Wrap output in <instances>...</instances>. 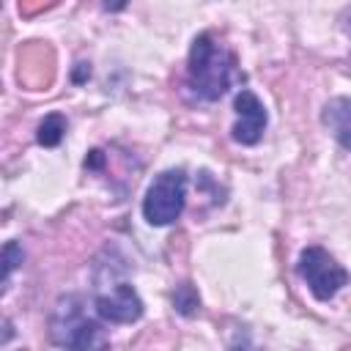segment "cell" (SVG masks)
I'll return each instance as SVG.
<instances>
[{"label":"cell","mask_w":351,"mask_h":351,"mask_svg":"<svg viewBox=\"0 0 351 351\" xmlns=\"http://www.w3.org/2000/svg\"><path fill=\"white\" fill-rule=\"evenodd\" d=\"M296 274L304 280V285L318 302L335 299L337 291L348 282V271L324 247H304L296 261Z\"/></svg>","instance_id":"obj_4"},{"label":"cell","mask_w":351,"mask_h":351,"mask_svg":"<svg viewBox=\"0 0 351 351\" xmlns=\"http://www.w3.org/2000/svg\"><path fill=\"white\" fill-rule=\"evenodd\" d=\"M71 80H74L77 85L88 82V80H90V63H77L74 71H71Z\"/></svg>","instance_id":"obj_12"},{"label":"cell","mask_w":351,"mask_h":351,"mask_svg":"<svg viewBox=\"0 0 351 351\" xmlns=\"http://www.w3.org/2000/svg\"><path fill=\"white\" fill-rule=\"evenodd\" d=\"M126 3H129V0H104V11H112V14H115V11H123Z\"/></svg>","instance_id":"obj_13"},{"label":"cell","mask_w":351,"mask_h":351,"mask_svg":"<svg viewBox=\"0 0 351 351\" xmlns=\"http://www.w3.org/2000/svg\"><path fill=\"white\" fill-rule=\"evenodd\" d=\"M233 110H236V115H239V121H236L233 129H230L233 140H236L239 145H255V143L263 137V129H266V123H269V115H266L263 101H261L252 90L241 88V90L236 93V99H233Z\"/></svg>","instance_id":"obj_5"},{"label":"cell","mask_w":351,"mask_h":351,"mask_svg":"<svg viewBox=\"0 0 351 351\" xmlns=\"http://www.w3.org/2000/svg\"><path fill=\"white\" fill-rule=\"evenodd\" d=\"M233 80V55L214 41L211 33L195 36L186 58V82L195 96L217 101L228 93Z\"/></svg>","instance_id":"obj_1"},{"label":"cell","mask_w":351,"mask_h":351,"mask_svg":"<svg viewBox=\"0 0 351 351\" xmlns=\"http://www.w3.org/2000/svg\"><path fill=\"white\" fill-rule=\"evenodd\" d=\"M104 159H107V156H104L101 148H90L88 156H85V167H88V170H101V167H104Z\"/></svg>","instance_id":"obj_11"},{"label":"cell","mask_w":351,"mask_h":351,"mask_svg":"<svg viewBox=\"0 0 351 351\" xmlns=\"http://www.w3.org/2000/svg\"><path fill=\"white\" fill-rule=\"evenodd\" d=\"M321 121L324 126L332 132V137L351 151V96H335L324 104L321 110Z\"/></svg>","instance_id":"obj_7"},{"label":"cell","mask_w":351,"mask_h":351,"mask_svg":"<svg viewBox=\"0 0 351 351\" xmlns=\"http://www.w3.org/2000/svg\"><path fill=\"white\" fill-rule=\"evenodd\" d=\"M22 261H25V250H22V244H16V241H5V247H3V291L8 288V280H11L14 269H16Z\"/></svg>","instance_id":"obj_10"},{"label":"cell","mask_w":351,"mask_h":351,"mask_svg":"<svg viewBox=\"0 0 351 351\" xmlns=\"http://www.w3.org/2000/svg\"><path fill=\"white\" fill-rule=\"evenodd\" d=\"M66 129H69L66 115L49 112V115H44V121L38 123L36 140H38V145H44V148H55V145H60V140L66 137Z\"/></svg>","instance_id":"obj_8"},{"label":"cell","mask_w":351,"mask_h":351,"mask_svg":"<svg viewBox=\"0 0 351 351\" xmlns=\"http://www.w3.org/2000/svg\"><path fill=\"white\" fill-rule=\"evenodd\" d=\"M184 206H186V173L181 167H170L151 181L143 197V217L151 228H167L184 214Z\"/></svg>","instance_id":"obj_3"},{"label":"cell","mask_w":351,"mask_h":351,"mask_svg":"<svg viewBox=\"0 0 351 351\" xmlns=\"http://www.w3.org/2000/svg\"><path fill=\"white\" fill-rule=\"evenodd\" d=\"M173 307H176V313H181L184 318L197 315V310H200V296H197V291H195L192 282H181V285L173 291Z\"/></svg>","instance_id":"obj_9"},{"label":"cell","mask_w":351,"mask_h":351,"mask_svg":"<svg viewBox=\"0 0 351 351\" xmlns=\"http://www.w3.org/2000/svg\"><path fill=\"white\" fill-rule=\"evenodd\" d=\"M49 337L60 348H104L110 343L104 326L85 315V302L77 293L58 299L49 315Z\"/></svg>","instance_id":"obj_2"},{"label":"cell","mask_w":351,"mask_h":351,"mask_svg":"<svg viewBox=\"0 0 351 351\" xmlns=\"http://www.w3.org/2000/svg\"><path fill=\"white\" fill-rule=\"evenodd\" d=\"M93 310L107 324H134L143 318V299L129 282H118L110 293H99Z\"/></svg>","instance_id":"obj_6"}]
</instances>
